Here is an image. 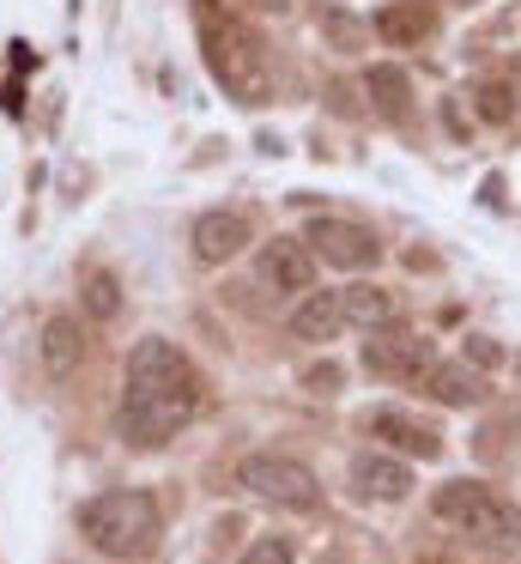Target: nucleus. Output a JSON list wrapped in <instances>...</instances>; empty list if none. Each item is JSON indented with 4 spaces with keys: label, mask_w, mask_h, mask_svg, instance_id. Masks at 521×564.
<instances>
[{
    "label": "nucleus",
    "mask_w": 521,
    "mask_h": 564,
    "mask_svg": "<svg viewBox=\"0 0 521 564\" xmlns=\"http://www.w3.org/2000/svg\"><path fill=\"white\" fill-rule=\"evenodd\" d=\"M194 413H200V370H194L170 340H140L128 352V377H121V413H116L121 443L158 449V443H170Z\"/></svg>",
    "instance_id": "f257e3e1"
},
{
    "label": "nucleus",
    "mask_w": 521,
    "mask_h": 564,
    "mask_svg": "<svg viewBox=\"0 0 521 564\" xmlns=\"http://www.w3.org/2000/svg\"><path fill=\"white\" fill-rule=\"evenodd\" d=\"M194 25H200V50H206V67L213 79L230 91L237 104H267L273 98V67H267V50L242 19L218 13L213 0L194 7Z\"/></svg>",
    "instance_id": "f03ea898"
},
{
    "label": "nucleus",
    "mask_w": 521,
    "mask_h": 564,
    "mask_svg": "<svg viewBox=\"0 0 521 564\" xmlns=\"http://www.w3.org/2000/svg\"><path fill=\"white\" fill-rule=\"evenodd\" d=\"M158 528H164V516H158V498L140 486L128 491H104V498L79 503V534L91 540L97 552H109V558H128V552H145L158 540Z\"/></svg>",
    "instance_id": "7ed1b4c3"
},
{
    "label": "nucleus",
    "mask_w": 521,
    "mask_h": 564,
    "mask_svg": "<svg viewBox=\"0 0 521 564\" xmlns=\"http://www.w3.org/2000/svg\"><path fill=\"white\" fill-rule=\"evenodd\" d=\"M431 510L443 522H455L460 534L485 540V546H521V510L509 498H497L491 486H479V479H448V486H436Z\"/></svg>",
    "instance_id": "20e7f679"
},
{
    "label": "nucleus",
    "mask_w": 521,
    "mask_h": 564,
    "mask_svg": "<svg viewBox=\"0 0 521 564\" xmlns=\"http://www.w3.org/2000/svg\"><path fill=\"white\" fill-rule=\"evenodd\" d=\"M237 486L249 491V498L273 503V510H315V503H322V479H315L297 455H242Z\"/></svg>",
    "instance_id": "39448f33"
},
{
    "label": "nucleus",
    "mask_w": 521,
    "mask_h": 564,
    "mask_svg": "<svg viewBox=\"0 0 521 564\" xmlns=\"http://www.w3.org/2000/svg\"><path fill=\"white\" fill-rule=\"evenodd\" d=\"M303 243H310V256H322L327 268H376V256H382V243H376L370 225H351V219H334V213H322V219H310V231H303Z\"/></svg>",
    "instance_id": "423d86ee"
},
{
    "label": "nucleus",
    "mask_w": 521,
    "mask_h": 564,
    "mask_svg": "<svg viewBox=\"0 0 521 564\" xmlns=\"http://www.w3.org/2000/svg\"><path fill=\"white\" fill-rule=\"evenodd\" d=\"M436 358H431V340L424 334H412V328H376L370 340H363V370L370 377H394V382H406V377H424Z\"/></svg>",
    "instance_id": "0eeeda50"
},
{
    "label": "nucleus",
    "mask_w": 521,
    "mask_h": 564,
    "mask_svg": "<svg viewBox=\"0 0 521 564\" xmlns=\"http://www.w3.org/2000/svg\"><path fill=\"white\" fill-rule=\"evenodd\" d=\"M363 437L388 443V449H400V455H419V462H436V455H443V431L412 419L406 406H376V413H363Z\"/></svg>",
    "instance_id": "6e6552de"
},
{
    "label": "nucleus",
    "mask_w": 521,
    "mask_h": 564,
    "mask_svg": "<svg viewBox=\"0 0 521 564\" xmlns=\"http://www.w3.org/2000/svg\"><path fill=\"white\" fill-rule=\"evenodd\" d=\"M249 219H242V213H200V219H194V256L206 261V268H218V261H237L242 249H249Z\"/></svg>",
    "instance_id": "1a4fd4ad"
},
{
    "label": "nucleus",
    "mask_w": 521,
    "mask_h": 564,
    "mask_svg": "<svg viewBox=\"0 0 521 564\" xmlns=\"http://www.w3.org/2000/svg\"><path fill=\"white\" fill-rule=\"evenodd\" d=\"M376 37L394 43V50H419L436 37V0H388L376 13Z\"/></svg>",
    "instance_id": "9d476101"
},
{
    "label": "nucleus",
    "mask_w": 521,
    "mask_h": 564,
    "mask_svg": "<svg viewBox=\"0 0 521 564\" xmlns=\"http://www.w3.org/2000/svg\"><path fill=\"white\" fill-rule=\"evenodd\" d=\"M261 280L273 285V292H310L315 285V256L303 237H273V243L261 249Z\"/></svg>",
    "instance_id": "9b49d317"
},
{
    "label": "nucleus",
    "mask_w": 521,
    "mask_h": 564,
    "mask_svg": "<svg viewBox=\"0 0 521 564\" xmlns=\"http://www.w3.org/2000/svg\"><path fill=\"white\" fill-rule=\"evenodd\" d=\"M351 486H358V498H376V503H400L412 491V467L394 462V455H358L351 462Z\"/></svg>",
    "instance_id": "f8f14e48"
},
{
    "label": "nucleus",
    "mask_w": 521,
    "mask_h": 564,
    "mask_svg": "<svg viewBox=\"0 0 521 564\" xmlns=\"http://www.w3.org/2000/svg\"><path fill=\"white\" fill-rule=\"evenodd\" d=\"M424 394H431L436 406H455V413H467V406H485V377L479 370H467V358L460 365H431L424 370Z\"/></svg>",
    "instance_id": "ddd939ff"
},
{
    "label": "nucleus",
    "mask_w": 521,
    "mask_h": 564,
    "mask_svg": "<svg viewBox=\"0 0 521 564\" xmlns=\"http://www.w3.org/2000/svg\"><path fill=\"white\" fill-rule=\"evenodd\" d=\"M339 316L351 322V328H363V334H376V328H394L400 322V297L388 292V285H346L339 292Z\"/></svg>",
    "instance_id": "4468645a"
},
{
    "label": "nucleus",
    "mask_w": 521,
    "mask_h": 564,
    "mask_svg": "<svg viewBox=\"0 0 521 564\" xmlns=\"http://www.w3.org/2000/svg\"><path fill=\"white\" fill-rule=\"evenodd\" d=\"M339 328H346V316H339V292H303V304L291 310V334L310 340V346H327Z\"/></svg>",
    "instance_id": "2eb2a0df"
},
{
    "label": "nucleus",
    "mask_w": 521,
    "mask_h": 564,
    "mask_svg": "<svg viewBox=\"0 0 521 564\" xmlns=\"http://www.w3.org/2000/svg\"><path fill=\"white\" fill-rule=\"evenodd\" d=\"M36 352H43V370H48V377H73V370H79V358H85L79 322H73V316H48Z\"/></svg>",
    "instance_id": "dca6fc26"
},
{
    "label": "nucleus",
    "mask_w": 521,
    "mask_h": 564,
    "mask_svg": "<svg viewBox=\"0 0 521 564\" xmlns=\"http://www.w3.org/2000/svg\"><path fill=\"white\" fill-rule=\"evenodd\" d=\"M363 91H370V104L388 116V122H400V116H406V104H412L406 67H388V62H376L370 74H363Z\"/></svg>",
    "instance_id": "f3484780"
},
{
    "label": "nucleus",
    "mask_w": 521,
    "mask_h": 564,
    "mask_svg": "<svg viewBox=\"0 0 521 564\" xmlns=\"http://www.w3.org/2000/svg\"><path fill=\"white\" fill-rule=\"evenodd\" d=\"M322 37H327V50H334V55H363L370 25H363V19H351L339 0H327V7H322Z\"/></svg>",
    "instance_id": "a211bd4d"
},
{
    "label": "nucleus",
    "mask_w": 521,
    "mask_h": 564,
    "mask_svg": "<svg viewBox=\"0 0 521 564\" xmlns=\"http://www.w3.org/2000/svg\"><path fill=\"white\" fill-rule=\"evenodd\" d=\"M79 297H85V310H91L97 322H116V316H121V304H128V297H121V280H116L109 268H91V273H85Z\"/></svg>",
    "instance_id": "6ab92c4d"
},
{
    "label": "nucleus",
    "mask_w": 521,
    "mask_h": 564,
    "mask_svg": "<svg viewBox=\"0 0 521 564\" xmlns=\"http://www.w3.org/2000/svg\"><path fill=\"white\" fill-rule=\"evenodd\" d=\"M473 98H479V116H485V122H509V116H515V86H509V79H485Z\"/></svg>",
    "instance_id": "aec40b11"
},
{
    "label": "nucleus",
    "mask_w": 521,
    "mask_h": 564,
    "mask_svg": "<svg viewBox=\"0 0 521 564\" xmlns=\"http://www.w3.org/2000/svg\"><path fill=\"white\" fill-rule=\"evenodd\" d=\"M242 564H291V540L285 534H261L249 552H242Z\"/></svg>",
    "instance_id": "412c9836"
},
{
    "label": "nucleus",
    "mask_w": 521,
    "mask_h": 564,
    "mask_svg": "<svg viewBox=\"0 0 521 564\" xmlns=\"http://www.w3.org/2000/svg\"><path fill=\"white\" fill-rule=\"evenodd\" d=\"M467 358H473L479 370H497V365H503V352H497V340H485V334H467Z\"/></svg>",
    "instance_id": "4be33fe9"
},
{
    "label": "nucleus",
    "mask_w": 521,
    "mask_h": 564,
    "mask_svg": "<svg viewBox=\"0 0 521 564\" xmlns=\"http://www.w3.org/2000/svg\"><path fill=\"white\" fill-rule=\"evenodd\" d=\"M303 389L334 394V389H339V370H334V365H310V370H303Z\"/></svg>",
    "instance_id": "5701e85b"
},
{
    "label": "nucleus",
    "mask_w": 521,
    "mask_h": 564,
    "mask_svg": "<svg viewBox=\"0 0 521 564\" xmlns=\"http://www.w3.org/2000/svg\"><path fill=\"white\" fill-rule=\"evenodd\" d=\"M249 7H254V13H285L291 0H249Z\"/></svg>",
    "instance_id": "b1692460"
},
{
    "label": "nucleus",
    "mask_w": 521,
    "mask_h": 564,
    "mask_svg": "<svg viewBox=\"0 0 521 564\" xmlns=\"http://www.w3.org/2000/svg\"><path fill=\"white\" fill-rule=\"evenodd\" d=\"M455 7H479V0H455Z\"/></svg>",
    "instance_id": "393cba45"
}]
</instances>
